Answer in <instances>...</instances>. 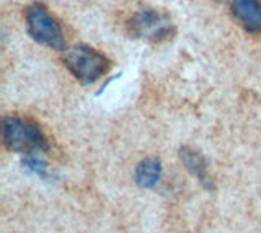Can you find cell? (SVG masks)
Here are the masks:
<instances>
[{"label": "cell", "instance_id": "obj_7", "mask_svg": "<svg viewBox=\"0 0 261 233\" xmlns=\"http://www.w3.org/2000/svg\"><path fill=\"white\" fill-rule=\"evenodd\" d=\"M162 176V163L159 158H145L141 163L136 166L134 171V180L137 183V186L141 188H153L155 184L160 181Z\"/></svg>", "mask_w": 261, "mask_h": 233}, {"label": "cell", "instance_id": "obj_3", "mask_svg": "<svg viewBox=\"0 0 261 233\" xmlns=\"http://www.w3.org/2000/svg\"><path fill=\"white\" fill-rule=\"evenodd\" d=\"M28 35L36 43L56 51H65L62 28L43 4H31L27 9Z\"/></svg>", "mask_w": 261, "mask_h": 233}, {"label": "cell", "instance_id": "obj_2", "mask_svg": "<svg viewBox=\"0 0 261 233\" xmlns=\"http://www.w3.org/2000/svg\"><path fill=\"white\" fill-rule=\"evenodd\" d=\"M64 66L80 83L88 85L101 78L111 67V61L100 51L85 44H75L64 54Z\"/></svg>", "mask_w": 261, "mask_h": 233}, {"label": "cell", "instance_id": "obj_6", "mask_svg": "<svg viewBox=\"0 0 261 233\" xmlns=\"http://www.w3.org/2000/svg\"><path fill=\"white\" fill-rule=\"evenodd\" d=\"M179 158H181L186 170L190 171L194 178H198V181L204 188H207V189L212 188V180L207 171L206 158H204L198 150L193 147H181L179 149Z\"/></svg>", "mask_w": 261, "mask_h": 233}, {"label": "cell", "instance_id": "obj_4", "mask_svg": "<svg viewBox=\"0 0 261 233\" xmlns=\"http://www.w3.org/2000/svg\"><path fill=\"white\" fill-rule=\"evenodd\" d=\"M127 31L130 36L137 39L160 43L173 36L175 26L165 12H159L155 9H142L127 20Z\"/></svg>", "mask_w": 261, "mask_h": 233}, {"label": "cell", "instance_id": "obj_8", "mask_svg": "<svg viewBox=\"0 0 261 233\" xmlns=\"http://www.w3.org/2000/svg\"><path fill=\"white\" fill-rule=\"evenodd\" d=\"M23 166L27 168L28 171L41 176V178H47V165L43 158V154L27 155L23 158Z\"/></svg>", "mask_w": 261, "mask_h": 233}, {"label": "cell", "instance_id": "obj_5", "mask_svg": "<svg viewBox=\"0 0 261 233\" xmlns=\"http://www.w3.org/2000/svg\"><path fill=\"white\" fill-rule=\"evenodd\" d=\"M232 13L245 31L261 33V0H232Z\"/></svg>", "mask_w": 261, "mask_h": 233}, {"label": "cell", "instance_id": "obj_9", "mask_svg": "<svg viewBox=\"0 0 261 233\" xmlns=\"http://www.w3.org/2000/svg\"><path fill=\"white\" fill-rule=\"evenodd\" d=\"M217 2H224V0H217Z\"/></svg>", "mask_w": 261, "mask_h": 233}, {"label": "cell", "instance_id": "obj_1", "mask_svg": "<svg viewBox=\"0 0 261 233\" xmlns=\"http://www.w3.org/2000/svg\"><path fill=\"white\" fill-rule=\"evenodd\" d=\"M4 143L7 150L23 155L44 154L49 149L47 139L39 126L18 116H7L4 119Z\"/></svg>", "mask_w": 261, "mask_h": 233}]
</instances>
